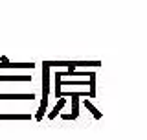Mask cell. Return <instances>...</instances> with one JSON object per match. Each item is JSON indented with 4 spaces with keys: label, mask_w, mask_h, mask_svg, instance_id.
<instances>
[{
    "label": "cell",
    "mask_w": 147,
    "mask_h": 140,
    "mask_svg": "<svg viewBox=\"0 0 147 140\" xmlns=\"http://www.w3.org/2000/svg\"><path fill=\"white\" fill-rule=\"evenodd\" d=\"M0 100H35L33 94H0Z\"/></svg>",
    "instance_id": "cell-2"
},
{
    "label": "cell",
    "mask_w": 147,
    "mask_h": 140,
    "mask_svg": "<svg viewBox=\"0 0 147 140\" xmlns=\"http://www.w3.org/2000/svg\"><path fill=\"white\" fill-rule=\"evenodd\" d=\"M48 94H50V67L42 63V100L48 101Z\"/></svg>",
    "instance_id": "cell-1"
},
{
    "label": "cell",
    "mask_w": 147,
    "mask_h": 140,
    "mask_svg": "<svg viewBox=\"0 0 147 140\" xmlns=\"http://www.w3.org/2000/svg\"><path fill=\"white\" fill-rule=\"evenodd\" d=\"M61 118H64V120H76V118H74V116H72V114H63V116H61Z\"/></svg>",
    "instance_id": "cell-11"
},
{
    "label": "cell",
    "mask_w": 147,
    "mask_h": 140,
    "mask_svg": "<svg viewBox=\"0 0 147 140\" xmlns=\"http://www.w3.org/2000/svg\"><path fill=\"white\" fill-rule=\"evenodd\" d=\"M74 65V68H76V67H99V61H74L72 63Z\"/></svg>",
    "instance_id": "cell-8"
},
{
    "label": "cell",
    "mask_w": 147,
    "mask_h": 140,
    "mask_svg": "<svg viewBox=\"0 0 147 140\" xmlns=\"http://www.w3.org/2000/svg\"><path fill=\"white\" fill-rule=\"evenodd\" d=\"M63 107H64V100H59V101H57V105H55V109H53V111H52V113H50V114H48V118H50V120H53V118H57V114H59V111H61V109H63Z\"/></svg>",
    "instance_id": "cell-7"
},
{
    "label": "cell",
    "mask_w": 147,
    "mask_h": 140,
    "mask_svg": "<svg viewBox=\"0 0 147 140\" xmlns=\"http://www.w3.org/2000/svg\"><path fill=\"white\" fill-rule=\"evenodd\" d=\"M88 96L94 98L96 96V74H90V81H88Z\"/></svg>",
    "instance_id": "cell-5"
},
{
    "label": "cell",
    "mask_w": 147,
    "mask_h": 140,
    "mask_svg": "<svg viewBox=\"0 0 147 140\" xmlns=\"http://www.w3.org/2000/svg\"><path fill=\"white\" fill-rule=\"evenodd\" d=\"M30 114H0V120H30Z\"/></svg>",
    "instance_id": "cell-4"
},
{
    "label": "cell",
    "mask_w": 147,
    "mask_h": 140,
    "mask_svg": "<svg viewBox=\"0 0 147 140\" xmlns=\"http://www.w3.org/2000/svg\"><path fill=\"white\" fill-rule=\"evenodd\" d=\"M48 67H74L70 61H44Z\"/></svg>",
    "instance_id": "cell-10"
},
{
    "label": "cell",
    "mask_w": 147,
    "mask_h": 140,
    "mask_svg": "<svg viewBox=\"0 0 147 140\" xmlns=\"http://www.w3.org/2000/svg\"><path fill=\"white\" fill-rule=\"evenodd\" d=\"M0 81H31V76H0Z\"/></svg>",
    "instance_id": "cell-3"
},
{
    "label": "cell",
    "mask_w": 147,
    "mask_h": 140,
    "mask_svg": "<svg viewBox=\"0 0 147 140\" xmlns=\"http://www.w3.org/2000/svg\"><path fill=\"white\" fill-rule=\"evenodd\" d=\"M83 105H85V107H86V109H88V111H90V113H92V114H94V118H96V120H99V118H101V113H99V111H98V109H96V107H94V105H92V103H90V101H88V100H86V101H83Z\"/></svg>",
    "instance_id": "cell-6"
},
{
    "label": "cell",
    "mask_w": 147,
    "mask_h": 140,
    "mask_svg": "<svg viewBox=\"0 0 147 140\" xmlns=\"http://www.w3.org/2000/svg\"><path fill=\"white\" fill-rule=\"evenodd\" d=\"M46 107H48V101H46V100H42V101H40V107H39V111H37V116H35V118H37V122H40V120L44 118V111H46Z\"/></svg>",
    "instance_id": "cell-9"
}]
</instances>
